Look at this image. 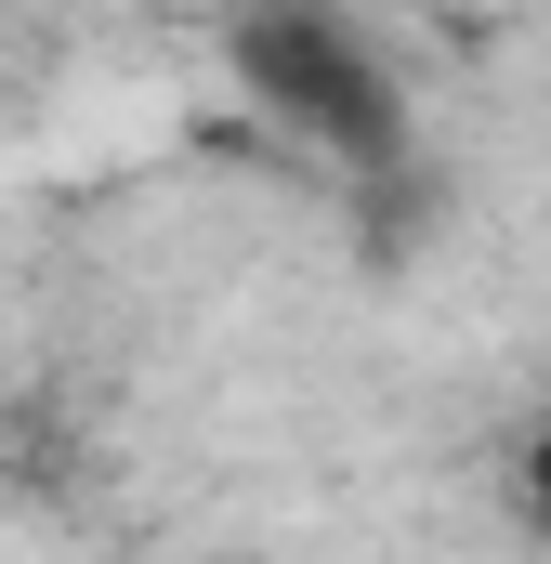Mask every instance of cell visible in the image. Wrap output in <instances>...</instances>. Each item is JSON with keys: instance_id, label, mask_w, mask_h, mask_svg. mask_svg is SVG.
I'll use <instances>...</instances> for the list:
<instances>
[{"instance_id": "6da1fadb", "label": "cell", "mask_w": 551, "mask_h": 564, "mask_svg": "<svg viewBox=\"0 0 551 564\" xmlns=\"http://www.w3.org/2000/svg\"><path fill=\"white\" fill-rule=\"evenodd\" d=\"M224 79H237L250 119H276L289 144H315L342 184H381V171L420 158L408 79L381 66V40L342 0H237L224 13Z\"/></svg>"}, {"instance_id": "7a4b0ae2", "label": "cell", "mask_w": 551, "mask_h": 564, "mask_svg": "<svg viewBox=\"0 0 551 564\" xmlns=\"http://www.w3.org/2000/svg\"><path fill=\"white\" fill-rule=\"evenodd\" d=\"M512 512H526V539L551 552V408L512 433Z\"/></svg>"}]
</instances>
